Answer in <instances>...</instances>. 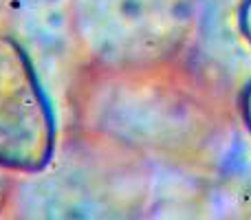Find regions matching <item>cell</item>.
<instances>
[{
    "label": "cell",
    "mask_w": 251,
    "mask_h": 220,
    "mask_svg": "<svg viewBox=\"0 0 251 220\" xmlns=\"http://www.w3.org/2000/svg\"><path fill=\"white\" fill-rule=\"evenodd\" d=\"M79 132L117 150L168 163H201L229 139L225 99L183 57L101 69L86 64L73 86Z\"/></svg>",
    "instance_id": "1"
},
{
    "label": "cell",
    "mask_w": 251,
    "mask_h": 220,
    "mask_svg": "<svg viewBox=\"0 0 251 220\" xmlns=\"http://www.w3.org/2000/svg\"><path fill=\"white\" fill-rule=\"evenodd\" d=\"M69 29L86 64L128 69L178 60L196 31V0H69Z\"/></svg>",
    "instance_id": "2"
},
{
    "label": "cell",
    "mask_w": 251,
    "mask_h": 220,
    "mask_svg": "<svg viewBox=\"0 0 251 220\" xmlns=\"http://www.w3.org/2000/svg\"><path fill=\"white\" fill-rule=\"evenodd\" d=\"M57 141L55 106L29 51L0 31V170L38 176L55 161Z\"/></svg>",
    "instance_id": "3"
},
{
    "label": "cell",
    "mask_w": 251,
    "mask_h": 220,
    "mask_svg": "<svg viewBox=\"0 0 251 220\" xmlns=\"http://www.w3.org/2000/svg\"><path fill=\"white\" fill-rule=\"evenodd\" d=\"M238 115H240V121H243L245 130L251 134V79L245 84L238 95Z\"/></svg>",
    "instance_id": "4"
},
{
    "label": "cell",
    "mask_w": 251,
    "mask_h": 220,
    "mask_svg": "<svg viewBox=\"0 0 251 220\" xmlns=\"http://www.w3.org/2000/svg\"><path fill=\"white\" fill-rule=\"evenodd\" d=\"M236 22H238V31L243 40L251 47V0H240Z\"/></svg>",
    "instance_id": "5"
},
{
    "label": "cell",
    "mask_w": 251,
    "mask_h": 220,
    "mask_svg": "<svg viewBox=\"0 0 251 220\" xmlns=\"http://www.w3.org/2000/svg\"><path fill=\"white\" fill-rule=\"evenodd\" d=\"M4 174L7 172H2L0 170V212L4 209V205H7V198H9V190H7V183H4Z\"/></svg>",
    "instance_id": "6"
},
{
    "label": "cell",
    "mask_w": 251,
    "mask_h": 220,
    "mask_svg": "<svg viewBox=\"0 0 251 220\" xmlns=\"http://www.w3.org/2000/svg\"><path fill=\"white\" fill-rule=\"evenodd\" d=\"M4 7H7V0H0V13L4 11Z\"/></svg>",
    "instance_id": "7"
}]
</instances>
